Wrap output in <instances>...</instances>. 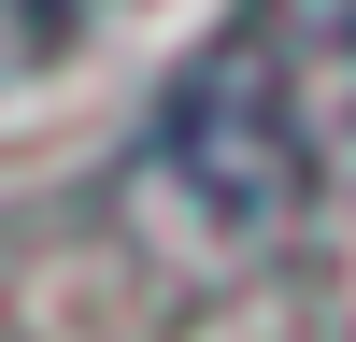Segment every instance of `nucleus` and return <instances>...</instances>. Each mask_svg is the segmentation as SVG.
I'll list each match as a JSON object with an SVG mask.
<instances>
[{
	"label": "nucleus",
	"instance_id": "2",
	"mask_svg": "<svg viewBox=\"0 0 356 342\" xmlns=\"http://www.w3.org/2000/svg\"><path fill=\"white\" fill-rule=\"evenodd\" d=\"M57 43H72V0H0V86H29Z\"/></svg>",
	"mask_w": 356,
	"mask_h": 342
},
{
	"label": "nucleus",
	"instance_id": "1",
	"mask_svg": "<svg viewBox=\"0 0 356 342\" xmlns=\"http://www.w3.org/2000/svg\"><path fill=\"white\" fill-rule=\"evenodd\" d=\"M157 171L200 200V228H214V243H257V228H285V200H300V157H285L271 72H257V57H200V72L171 86V114H157Z\"/></svg>",
	"mask_w": 356,
	"mask_h": 342
}]
</instances>
